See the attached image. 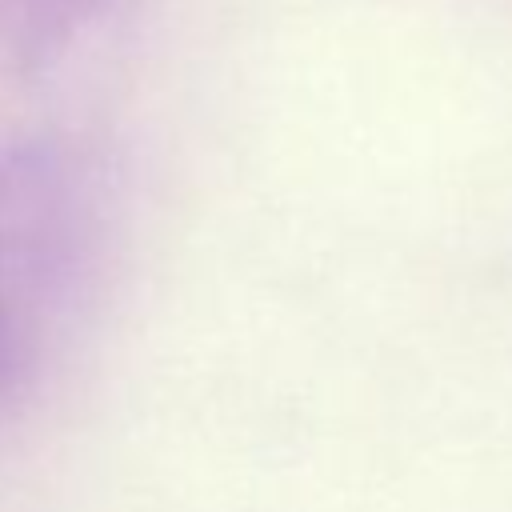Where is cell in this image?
<instances>
[{
    "label": "cell",
    "instance_id": "7a4b0ae2",
    "mask_svg": "<svg viewBox=\"0 0 512 512\" xmlns=\"http://www.w3.org/2000/svg\"><path fill=\"white\" fill-rule=\"evenodd\" d=\"M12 372H16V364H12V356H8V348L0 344V388L12 380Z\"/></svg>",
    "mask_w": 512,
    "mask_h": 512
},
{
    "label": "cell",
    "instance_id": "6da1fadb",
    "mask_svg": "<svg viewBox=\"0 0 512 512\" xmlns=\"http://www.w3.org/2000/svg\"><path fill=\"white\" fill-rule=\"evenodd\" d=\"M64 180L52 152L32 144L0 148V344L12 364L32 348L64 248Z\"/></svg>",
    "mask_w": 512,
    "mask_h": 512
}]
</instances>
